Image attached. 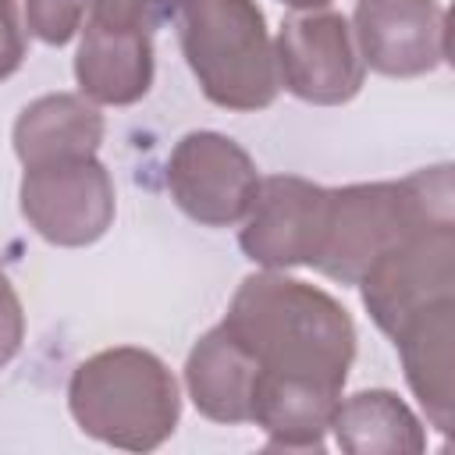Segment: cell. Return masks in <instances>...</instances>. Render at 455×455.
<instances>
[{
  "label": "cell",
  "instance_id": "6da1fadb",
  "mask_svg": "<svg viewBox=\"0 0 455 455\" xmlns=\"http://www.w3.org/2000/svg\"><path fill=\"white\" fill-rule=\"evenodd\" d=\"M256 363V380L345 387L355 359V323L323 288L284 270L249 274L220 320Z\"/></svg>",
  "mask_w": 455,
  "mask_h": 455
},
{
  "label": "cell",
  "instance_id": "7a4b0ae2",
  "mask_svg": "<svg viewBox=\"0 0 455 455\" xmlns=\"http://www.w3.org/2000/svg\"><path fill=\"white\" fill-rule=\"evenodd\" d=\"M68 409L78 430L100 444L153 451L174 434L181 395L160 355L139 345H114L75 366Z\"/></svg>",
  "mask_w": 455,
  "mask_h": 455
},
{
  "label": "cell",
  "instance_id": "3957f363",
  "mask_svg": "<svg viewBox=\"0 0 455 455\" xmlns=\"http://www.w3.org/2000/svg\"><path fill=\"white\" fill-rule=\"evenodd\" d=\"M437 217H455V181L448 164L412 171L398 181L331 188L327 231L313 267L338 284H359L384 249Z\"/></svg>",
  "mask_w": 455,
  "mask_h": 455
},
{
  "label": "cell",
  "instance_id": "277c9868",
  "mask_svg": "<svg viewBox=\"0 0 455 455\" xmlns=\"http://www.w3.org/2000/svg\"><path fill=\"white\" fill-rule=\"evenodd\" d=\"M178 39L203 96L224 110L277 100V57L256 0H178Z\"/></svg>",
  "mask_w": 455,
  "mask_h": 455
},
{
  "label": "cell",
  "instance_id": "5b68a950",
  "mask_svg": "<svg viewBox=\"0 0 455 455\" xmlns=\"http://www.w3.org/2000/svg\"><path fill=\"white\" fill-rule=\"evenodd\" d=\"M355 288L387 338L430 306L455 302V217L423 220L402 235L366 267Z\"/></svg>",
  "mask_w": 455,
  "mask_h": 455
},
{
  "label": "cell",
  "instance_id": "8992f818",
  "mask_svg": "<svg viewBox=\"0 0 455 455\" xmlns=\"http://www.w3.org/2000/svg\"><path fill=\"white\" fill-rule=\"evenodd\" d=\"M18 206L28 228L50 245L82 249L107 235L117 213V196L110 171L92 153L25 167Z\"/></svg>",
  "mask_w": 455,
  "mask_h": 455
},
{
  "label": "cell",
  "instance_id": "52a82bcc",
  "mask_svg": "<svg viewBox=\"0 0 455 455\" xmlns=\"http://www.w3.org/2000/svg\"><path fill=\"white\" fill-rule=\"evenodd\" d=\"M164 178L178 210L203 228L242 224L259 188L256 160L231 135L206 128L174 142Z\"/></svg>",
  "mask_w": 455,
  "mask_h": 455
},
{
  "label": "cell",
  "instance_id": "ba28073f",
  "mask_svg": "<svg viewBox=\"0 0 455 455\" xmlns=\"http://www.w3.org/2000/svg\"><path fill=\"white\" fill-rule=\"evenodd\" d=\"M277 78L302 103L341 107L359 96L366 64L345 14L316 7L284 18L274 39Z\"/></svg>",
  "mask_w": 455,
  "mask_h": 455
},
{
  "label": "cell",
  "instance_id": "9c48e42d",
  "mask_svg": "<svg viewBox=\"0 0 455 455\" xmlns=\"http://www.w3.org/2000/svg\"><path fill=\"white\" fill-rule=\"evenodd\" d=\"M327 199L331 188L299 174L259 178L238 231L242 252L263 270L313 267L327 231Z\"/></svg>",
  "mask_w": 455,
  "mask_h": 455
},
{
  "label": "cell",
  "instance_id": "30bf717a",
  "mask_svg": "<svg viewBox=\"0 0 455 455\" xmlns=\"http://www.w3.org/2000/svg\"><path fill=\"white\" fill-rule=\"evenodd\" d=\"M352 36L363 64L387 78L430 75L448 60V14L437 0H355Z\"/></svg>",
  "mask_w": 455,
  "mask_h": 455
},
{
  "label": "cell",
  "instance_id": "8fae6325",
  "mask_svg": "<svg viewBox=\"0 0 455 455\" xmlns=\"http://www.w3.org/2000/svg\"><path fill=\"white\" fill-rule=\"evenodd\" d=\"M75 53V82L96 107H132L153 85V36L82 21Z\"/></svg>",
  "mask_w": 455,
  "mask_h": 455
},
{
  "label": "cell",
  "instance_id": "7c38bea8",
  "mask_svg": "<svg viewBox=\"0 0 455 455\" xmlns=\"http://www.w3.org/2000/svg\"><path fill=\"white\" fill-rule=\"evenodd\" d=\"M405 380L423 405L430 427L451 434L455 427V302L430 306L391 334Z\"/></svg>",
  "mask_w": 455,
  "mask_h": 455
},
{
  "label": "cell",
  "instance_id": "4fadbf2b",
  "mask_svg": "<svg viewBox=\"0 0 455 455\" xmlns=\"http://www.w3.org/2000/svg\"><path fill=\"white\" fill-rule=\"evenodd\" d=\"M185 387L192 405L213 423H249L256 363L242 341L224 327H210L185 359Z\"/></svg>",
  "mask_w": 455,
  "mask_h": 455
},
{
  "label": "cell",
  "instance_id": "5bb4252c",
  "mask_svg": "<svg viewBox=\"0 0 455 455\" xmlns=\"http://www.w3.org/2000/svg\"><path fill=\"white\" fill-rule=\"evenodd\" d=\"M103 114L82 92H46L32 100L11 132L21 167H36L64 156H92L103 142Z\"/></svg>",
  "mask_w": 455,
  "mask_h": 455
},
{
  "label": "cell",
  "instance_id": "9a60e30c",
  "mask_svg": "<svg viewBox=\"0 0 455 455\" xmlns=\"http://www.w3.org/2000/svg\"><path fill=\"white\" fill-rule=\"evenodd\" d=\"M331 434L348 455H419L427 448L419 416L387 387L338 398Z\"/></svg>",
  "mask_w": 455,
  "mask_h": 455
},
{
  "label": "cell",
  "instance_id": "2e32d148",
  "mask_svg": "<svg viewBox=\"0 0 455 455\" xmlns=\"http://www.w3.org/2000/svg\"><path fill=\"white\" fill-rule=\"evenodd\" d=\"M92 0H25V28L46 43L64 46L78 36Z\"/></svg>",
  "mask_w": 455,
  "mask_h": 455
},
{
  "label": "cell",
  "instance_id": "e0dca14e",
  "mask_svg": "<svg viewBox=\"0 0 455 455\" xmlns=\"http://www.w3.org/2000/svg\"><path fill=\"white\" fill-rule=\"evenodd\" d=\"M174 14H178V0H92L85 18L110 28L153 36L156 25L171 21Z\"/></svg>",
  "mask_w": 455,
  "mask_h": 455
},
{
  "label": "cell",
  "instance_id": "ac0fdd59",
  "mask_svg": "<svg viewBox=\"0 0 455 455\" xmlns=\"http://www.w3.org/2000/svg\"><path fill=\"white\" fill-rule=\"evenodd\" d=\"M21 341H25V309L7 270L0 267V366H7L18 355Z\"/></svg>",
  "mask_w": 455,
  "mask_h": 455
},
{
  "label": "cell",
  "instance_id": "d6986e66",
  "mask_svg": "<svg viewBox=\"0 0 455 455\" xmlns=\"http://www.w3.org/2000/svg\"><path fill=\"white\" fill-rule=\"evenodd\" d=\"M25 60V25L14 0H0V82L11 78Z\"/></svg>",
  "mask_w": 455,
  "mask_h": 455
},
{
  "label": "cell",
  "instance_id": "ffe728a7",
  "mask_svg": "<svg viewBox=\"0 0 455 455\" xmlns=\"http://www.w3.org/2000/svg\"><path fill=\"white\" fill-rule=\"evenodd\" d=\"M281 4L291 11H316V7H327L331 0H281Z\"/></svg>",
  "mask_w": 455,
  "mask_h": 455
}]
</instances>
